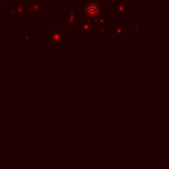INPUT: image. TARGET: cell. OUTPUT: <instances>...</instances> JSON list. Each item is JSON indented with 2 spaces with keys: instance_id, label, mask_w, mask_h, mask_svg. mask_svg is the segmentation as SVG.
Here are the masks:
<instances>
[{
  "instance_id": "1",
  "label": "cell",
  "mask_w": 169,
  "mask_h": 169,
  "mask_svg": "<svg viewBox=\"0 0 169 169\" xmlns=\"http://www.w3.org/2000/svg\"><path fill=\"white\" fill-rule=\"evenodd\" d=\"M102 10V6L99 2L96 1H91L87 3L84 7V13L87 17L89 18H96L100 15Z\"/></svg>"
}]
</instances>
